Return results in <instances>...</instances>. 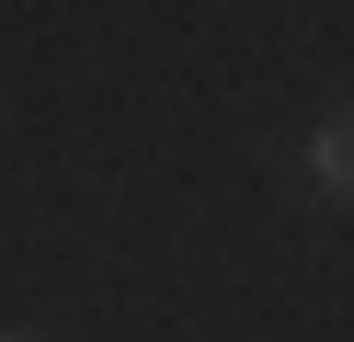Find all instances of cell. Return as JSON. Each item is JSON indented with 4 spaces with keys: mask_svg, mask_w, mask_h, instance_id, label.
I'll return each instance as SVG.
<instances>
[{
    "mask_svg": "<svg viewBox=\"0 0 354 342\" xmlns=\"http://www.w3.org/2000/svg\"><path fill=\"white\" fill-rule=\"evenodd\" d=\"M343 137H354V126H343V114H331V126H320V137H308V171H320V182H331V194H343V182H354V149H343Z\"/></svg>",
    "mask_w": 354,
    "mask_h": 342,
    "instance_id": "obj_1",
    "label": "cell"
}]
</instances>
